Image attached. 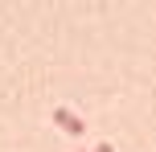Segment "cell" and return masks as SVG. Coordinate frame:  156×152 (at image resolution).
<instances>
[{"label": "cell", "mask_w": 156, "mask_h": 152, "mask_svg": "<svg viewBox=\"0 0 156 152\" xmlns=\"http://www.w3.org/2000/svg\"><path fill=\"white\" fill-rule=\"evenodd\" d=\"M54 123L66 132V136H82L86 132V123H82V115H74L70 107H54Z\"/></svg>", "instance_id": "6da1fadb"}, {"label": "cell", "mask_w": 156, "mask_h": 152, "mask_svg": "<svg viewBox=\"0 0 156 152\" xmlns=\"http://www.w3.org/2000/svg\"><path fill=\"white\" fill-rule=\"evenodd\" d=\"M94 152H111V144H107V140H103V144H94Z\"/></svg>", "instance_id": "7a4b0ae2"}, {"label": "cell", "mask_w": 156, "mask_h": 152, "mask_svg": "<svg viewBox=\"0 0 156 152\" xmlns=\"http://www.w3.org/2000/svg\"><path fill=\"white\" fill-rule=\"evenodd\" d=\"M78 152H86V148H78Z\"/></svg>", "instance_id": "3957f363"}]
</instances>
